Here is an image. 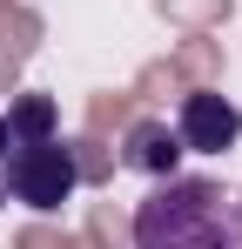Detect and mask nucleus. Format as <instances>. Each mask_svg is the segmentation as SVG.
Instances as JSON below:
<instances>
[{"mask_svg":"<svg viewBox=\"0 0 242 249\" xmlns=\"http://www.w3.org/2000/svg\"><path fill=\"white\" fill-rule=\"evenodd\" d=\"M175 135H182V148H195V155H222V148H236L242 115H236V101H229V94H215V88H195V94H182Z\"/></svg>","mask_w":242,"mask_h":249,"instance_id":"obj_3","label":"nucleus"},{"mask_svg":"<svg viewBox=\"0 0 242 249\" xmlns=\"http://www.w3.org/2000/svg\"><path fill=\"white\" fill-rule=\"evenodd\" d=\"M7 128H14V142H40V135H54V101H47V94H20L14 115H7Z\"/></svg>","mask_w":242,"mask_h":249,"instance_id":"obj_5","label":"nucleus"},{"mask_svg":"<svg viewBox=\"0 0 242 249\" xmlns=\"http://www.w3.org/2000/svg\"><path fill=\"white\" fill-rule=\"evenodd\" d=\"M7 196L14 202H27L40 209V215H54V209L74 196V182H81V168H74V148L61 142V135H40V142H14L7 155Z\"/></svg>","mask_w":242,"mask_h":249,"instance_id":"obj_2","label":"nucleus"},{"mask_svg":"<svg viewBox=\"0 0 242 249\" xmlns=\"http://www.w3.org/2000/svg\"><path fill=\"white\" fill-rule=\"evenodd\" d=\"M7 148H14V128H7V115H0V155H7Z\"/></svg>","mask_w":242,"mask_h":249,"instance_id":"obj_6","label":"nucleus"},{"mask_svg":"<svg viewBox=\"0 0 242 249\" xmlns=\"http://www.w3.org/2000/svg\"><path fill=\"white\" fill-rule=\"evenodd\" d=\"M121 162L141 168V175H175V162H182V135L168 122H155V115H141V122L128 128V142H121Z\"/></svg>","mask_w":242,"mask_h":249,"instance_id":"obj_4","label":"nucleus"},{"mask_svg":"<svg viewBox=\"0 0 242 249\" xmlns=\"http://www.w3.org/2000/svg\"><path fill=\"white\" fill-rule=\"evenodd\" d=\"M135 249H242V215L215 182L161 175V189L135 209Z\"/></svg>","mask_w":242,"mask_h":249,"instance_id":"obj_1","label":"nucleus"}]
</instances>
